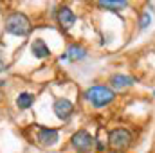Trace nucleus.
I'll use <instances>...</instances> for the list:
<instances>
[{
	"label": "nucleus",
	"instance_id": "1",
	"mask_svg": "<svg viewBox=\"0 0 155 153\" xmlns=\"http://www.w3.org/2000/svg\"><path fill=\"white\" fill-rule=\"evenodd\" d=\"M33 22L24 11H9L4 18V33L16 38H27L33 33Z\"/></svg>",
	"mask_w": 155,
	"mask_h": 153
},
{
	"label": "nucleus",
	"instance_id": "2",
	"mask_svg": "<svg viewBox=\"0 0 155 153\" xmlns=\"http://www.w3.org/2000/svg\"><path fill=\"white\" fill-rule=\"evenodd\" d=\"M83 99L96 110L108 108L117 101V94L108 85H90L83 92Z\"/></svg>",
	"mask_w": 155,
	"mask_h": 153
},
{
	"label": "nucleus",
	"instance_id": "3",
	"mask_svg": "<svg viewBox=\"0 0 155 153\" xmlns=\"http://www.w3.org/2000/svg\"><path fill=\"white\" fill-rule=\"evenodd\" d=\"M134 132L126 126H116L107 133V146L110 153H126L134 146Z\"/></svg>",
	"mask_w": 155,
	"mask_h": 153
},
{
	"label": "nucleus",
	"instance_id": "4",
	"mask_svg": "<svg viewBox=\"0 0 155 153\" xmlns=\"http://www.w3.org/2000/svg\"><path fill=\"white\" fill-rule=\"evenodd\" d=\"M69 144H71V148L76 153H90V151H94L96 141H94V135H92L88 130L79 128V130H76V132L71 135Z\"/></svg>",
	"mask_w": 155,
	"mask_h": 153
},
{
	"label": "nucleus",
	"instance_id": "5",
	"mask_svg": "<svg viewBox=\"0 0 155 153\" xmlns=\"http://www.w3.org/2000/svg\"><path fill=\"white\" fill-rule=\"evenodd\" d=\"M54 20H56L58 27H60L63 33H67V31H71V29L76 25L78 15H76V11H74L71 5H67V4H60V5L56 7V16H54Z\"/></svg>",
	"mask_w": 155,
	"mask_h": 153
},
{
	"label": "nucleus",
	"instance_id": "6",
	"mask_svg": "<svg viewBox=\"0 0 155 153\" xmlns=\"http://www.w3.org/2000/svg\"><path fill=\"white\" fill-rule=\"evenodd\" d=\"M52 114L58 121L61 122H69L72 119V115L76 114V106L74 103L69 99V97H56L54 103H52Z\"/></svg>",
	"mask_w": 155,
	"mask_h": 153
},
{
	"label": "nucleus",
	"instance_id": "7",
	"mask_svg": "<svg viewBox=\"0 0 155 153\" xmlns=\"http://www.w3.org/2000/svg\"><path fill=\"white\" fill-rule=\"evenodd\" d=\"M36 144L41 148H52L56 144H60V128H52V126H41L38 124L36 130Z\"/></svg>",
	"mask_w": 155,
	"mask_h": 153
},
{
	"label": "nucleus",
	"instance_id": "8",
	"mask_svg": "<svg viewBox=\"0 0 155 153\" xmlns=\"http://www.w3.org/2000/svg\"><path fill=\"white\" fill-rule=\"evenodd\" d=\"M135 83H137V79H135L134 76L123 74V72H116V74L108 76V83H107V85L117 94V92H124V90L132 88Z\"/></svg>",
	"mask_w": 155,
	"mask_h": 153
},
{
	"label": "nucleus",
	"instance_id": "9",
	"mask_svg": "<svg viewBox=\"0 0 155 153\" xmlns=\"http://www.w3.org/2000/svg\"><path fill=\"white\" fill-rule=\"evenodd\" d=\"M29 50H31L33 58H35V60H40V61H45V60H49V58L52 56L51 47L47 45V41H45L43 38L31 40V43H29Z\"/></svg>",
	"mask_w": 155,
	"mask_h": 153
},
{
	"label": "nucleus",
	"instance_id": "10",
	"mask_svg": "<svg viewBox=\"0 0 155 153\" xmlns=\"http://www.w3.org/2000/svg\"><path fill=\"white\" fill-rule=\"evenodd\" d=\"M65 54L69 56V63H81V61H85L88 58V49L83 43L72 41V43L67 45Z\"/></svg>",
	"mask_w": 155,
	"mask_h": 153
},
{
	"label": "nucleus",
	"instance_id": "11",
	"mask_svg": "<svg viewBox=\"0 0 155 153\" xmlns=\"http://www.w3.org/2000/svg\"><path fill=\"white\" fill-rule=\"evenodd\" d=\"M35 101H36V96L33 92H27V90H22L18 92L16 99H15V105L20 112H25V110H31L35 106Z\"/></svg>",
	"mask_w": 155,
	"mask_h": 153
},
{
	"label": "nucleus",
	"instance_id": "12",
	"mask_svg": "<svg viewBox=\"0 0 155 153\" xmlns=\"http://www.w3.org/2000/svg\"><path fill=\"white\" fill-rule=\"evenodd\" d=\"M96 5L99 9H105V11H112V13H119L123 9H126L130 5L128 0H101V2H96Z\"/></svg>",
	"mask_w": 155,
	"mask_h": 153
},
{
	"label": "nucleus",
	"instance_id": "13",
	"mask_svg": "<svg viewBox=\"0 0 155 153\" xmlns=\"http://www.w3.org/2000/svg\"><path fill=\"white\" fill-rule=\"evenodd\" d=\"M152 22H153L152 13H150V11H141V13H139V20H137V29L143 33V31H146V29L152 25Z\"/></svg>",
	"mask_w": 155,
	"mask_h": 153
},
{
	"label": "nucleus",
	"instance_id": "14",
	"mask_svg": "<svg viewBox=\"0 0 155 153\" xmlns=\"http://www.w3.org/2000/svg\"><path fill=\"white\" fill-rule=\"evenodd\" d=\"M5 70H7V65H5V61L2 58V52H0V74H4Z\"/></svg>",
	"mask_w": 155,
	"mask_h": 153
},
{
	"label": "nucleus",
	"instance_id": "15",
	"mask_svg": "<svg viewBox=\"0 0 155 153\" xmlns=\"http://www.w3.org/2000/svg\"><path fill=\"white\" fill-rule=\"evenodd\" d=\"M58 60H60V63H69V56H67V54H65V52H61V54H60V58H58Z\"/></svg>",
	"mask_w": 155,
	"mask_h": 153
},
{
	"label": "nucleus",
	"instance_id": "16",
	"mask_svg": "<svg viewBox=\"0 0 155 153\" xmlns=\"http://www.w3.org/2000/svg\"><path fill=\"white\" fill-rule=\"evenodd\" d=\"M5 85H7V81H5V79H0V88H4Z\"/></svg>",
	"mask_w": 155,
	"mask_h": 153
},
{
	"label": "nucleus",
	"instance_id": "17",
	"mask_svg": "<svg viewBox=\"0 0 155 153\" xmlns=\"http://www.w3.org/2000/svg\"><path fill=\"white\" fill-rule=\"evenodd\" d=\"M153 97H155V90H153Z\"/></svg>",
	"mask_w": 155,
	"mask_h": 153
}]
</instances>
